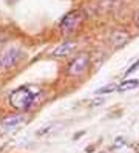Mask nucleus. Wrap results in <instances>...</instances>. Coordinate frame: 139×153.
<instances>
[{"label":"nucleus","mask_w":139,"mask_h":153,"mask_svg":"<svg viewBox=\"0 0 139 153\" xmlns=\"http://www.w3.org/2000/svg\"><path fill=\"white\" fill-rule=\"evenodd\" d=\"M128 34L125 33V31H114L113 33V36H111V42H113V45L114 47H122V45H125L127 42H128Z\"/></svg>","instance_id":"0eeeda50"},{"label":"nucleus","mask_w":139,"mask_h":153,"mask_svg":"<svg viewBox=\"0 0 139 153\" xmlns=\"http://www.w3.org/2000/svg\"><path fill=\"white\" fill-rule=\"evenodd\" d=\"M40 96V90L36 87H20L14 90L9 96V104H11L14 108L25 111L30 110L31 107L36 104V101Z\"/></svg>","instance_id":"f257e3e1"},{"label":"nucleus","mask_w":139,"mask_h":153,"mask_svg":"<svg viewBox=\"0 0 139 153\" xmlns=\"http://www.w3.org/2000/svg\"><path fill=\"white\" fill-rule=\"evenodd\" d=\"M74 48H76V43L74 42H65V43L59 45L56 50H53L51 54L56 56V57H65V56L71 54V53L74 51Z\"/></svg>","instance_id":"423d86ee"},{"label":"nucleus","mask_w":139,"mask_h":153,"mask_svg":"<svg viewBox=\"0 0 139 153\" xmlns=\"http://www.w3.org/2000/svg\"><path fill=\"white\" fill-rule=\"evenodd\" d=\"M25 122V116L23 114H13V116H6L0 121V134L2 133H9L16 130L19 125H22Z\"/></svg>","instance_id":"7ed1b4c3"},{"label":"nucleus","mask_w":139,"mask_h":153,"mask_svg":"<svg viewBox=\"0 0 139 153\" xmlns=\"http://www.w3.org/2000/svg\"><path fill=\"white\" fill-rule=\"evenodd\" d=\"M136 87H139V80H125V82L119 84L116 90L117 91H127V90H133Z\"/></svg>","instance_id":"6e6552de"},{"label":"nucleus","mask_w":139,"mask_h":153,"mask_svg":"<svg viewBox=\"0 0 139 153\" xmlns=\"http://www.w3.org/2000/svg\"><path fill=\"white\" fill-rule=\"evenodd\" d=\"M88 64H90L88 54H80L79 57H76L70 64L67 71H68V74H71V76H79V74H82L83 71L88 68Z\"/></svg>","instance_id":"20e7f679"},{"label":"nucleus","mask_w":139,"mask_h":153,"mask_svg":"<svg viewBox=\"0 0 139 153\" xmlns=\"http://www.w3.org/2000/svg\"><path fill=\"white\" fill-rule=\"evenodd\" d=\"M135 22H136V26L139 28V13H138V16H136V19H135Z\"/></svg>","instance_id":"1a4fd4ad"},{"label":"nucleus","mask_w":139,"mask_h":153,"mask_svg":"<svg viewBox=\"0 0 139 153\" xmlns=\"http://www.w3.org/2000/svg\"><path fill=\"white\" fill-rule=\"evenodd\" d=\"M79 22H80V13H79V11H73V13L67 14V16L62 19L60 28H62L65 33H70V31H73V30L79 25Z\"/></svg>","instance_id":"39448f33"},{"label":"nucleus","mask_w":139,"mask_h":153,"mask_svg":"<svg viewBox=\"0 0 139 153\" xmlns=\"http://www.w3.org/2000/svg\"><path fill=\"white\" fill-rule=\"evenodd\" d=\"M23 57V51L19 47H9L0 54V70H8L14 67Z\"/></svg>","instance_id":"f03ea898"}]
</instances>
